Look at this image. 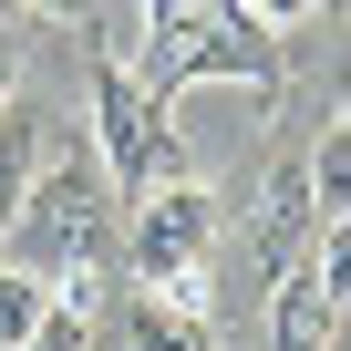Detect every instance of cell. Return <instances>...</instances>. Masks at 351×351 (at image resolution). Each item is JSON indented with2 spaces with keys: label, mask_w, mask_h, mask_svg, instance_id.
<instances>
[{
  "label": "cell",
  "mask_w": 351,
  "mask_h": 351,
  "mask_svg": "<svg viewBox=\"0 0 351 351\" xmlns=\"http://www.w3.org/2000/svg\"><path fill=\"white\" fill-rule=\"evenodd\" d=\"M104 238H114V186H104V165L73 145V155H42V165H32V197H21V217H11V258H0V269H21V279H42V289L73 279V300H83Z\"/></svg>",
  "instance_id": "obj_1"
},
{
  "label": "cell",
  "mask_w": 351,
  "mask_h": 351,
  "mask_svg": "<svg viewBox=\"0 0 351 351\" xmlns=\"http://www.w3.org/2000/svg\"><path fill=\"white\" fill-rule=\"evenodd\" d=\"M134 300H155V310H186V320H207V248H217V197L197 186V176H176V186H155V197H134Z\"/></svg>",
  "instance_id": "obj_2"
},
{
  "label": "cell",
  "mask_w": 351,
  "mask_h": 351,
  "mask_svg": "<svg viewBox=\"0 0 351 351\" xmlns=\"http://www.w3.org/2000/svg\"><path fill=\"white\" fill-rule=\"evenodd\" d=\"M93 165H104V186H134V197H155V186H176L186 176V145H176V114L165 104H145L134 83H93Z\"/></svg>",
  "instance_id": "obj_3"
},
{
  "label": "cell",
  "mask_w": 351,
  "mask_h": 351,
  "mask_svg": "<svg viewBox=\"0 0 351 351\" xmlns=\"http://www.w3.org/2000/svg\"><path fill=\"white\" fill-rule=\"evenodd\" d=\"M341 228H320L300 258H289V279H279V300H269V341L279 351H330L341 341V300H351V279H341Z\"/></svg>",
  "instance_id": "obj_4"
},
{
  "label": "cell",
  "mask_w": 351,
  "mask_h": 351,
  "mask_svg": "<svg viewBox=\"0 0 351 351\" xmlns=\"http://www.w3.org/2000/svg\"><path fill=\"white\" fill-rule=\"evenodd\" d=\"M114 351H217V341H207V320H186V310L124 300V320H114Z\"/></svg>",
  "instance_id": "obj_5"
},
{
  "label": "cell",
  "mask_w": 351,
  "mask_h": 351,
  "mask_svg": "<svg viewBox=\"0 0 351 351\" xmlns=\"http://www.w3.org/2000/svg\"><path fill=\"white\" fill-rule=\"evenodd\" d=\"M300 186H310L320 228H341V207H351V124H320V145H310V165H300Z\"/></svg>",
  "instance_id": "obj_6"
},
{
  "label": "cell",
  "mask_w": 351,
  "mask_h": 351,
  "mask_svg": "<svg viewBox=\"0 0 351 351\" xmlns=\"http://www.w3.org/2000/svg\"><path fill=\"white\" fill-rule=\"evenodd\" d=\"M32 165H42V124L11 104V114H0V238H11V217L32 197Z\"/></svg>",
  "instance_id": "obj_7"
},
{
  "label": "cell",
  "mask_w": 351,
  "mask_h": 351,
  "mask_svg": "<svg viewBox=\"0 0 351 351\" xmlns=\"http://www.w3.org/2000/svg\"><path fill=\"white\" fill-rule=\"evenodd\" d=\"M42 310H52V289H42V279H21V269H0V351H21V341L42 330Z\"/></svg>",
  "instance_id": "obj_8"
},
{
  "label": "cell",
  "mask_w": 351,
  "mask_h": 351,
  "mask_svg": "<svg viewBox=\"0 0 351 351\" xmlns=\"http://www.w3.org/2000/svg\"><path fill=\"white\" fill-rule=\"evenodd\" d=\"M21 351H93V310H83V300H52L42 330H32Z\"/></svg>",
  "instance_id": "obj_9"
},
{
  "label": "cell",
  "mask_w": 351,
  "mask_h": 351,
  "mask_svg": "<svg viewBox=\"0 0 351 351\" xmlns=\"http://www.w3.org/2000/svg\"><path fill=\"white\" fill-rule=\"evenodd\" d=\"M11 83H21V32L0 21V114H11Z\"/></svg>",
  "instance_id": "obj_10"
}]
</instances>
